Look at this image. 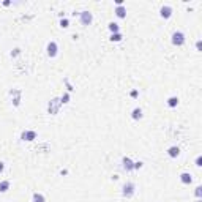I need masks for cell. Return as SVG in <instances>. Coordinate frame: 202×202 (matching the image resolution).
<instances>
[{
	"label": "cell",
	"mask_w": 202,
	"mask_h": 202,
	"mask_svg": "<svg viewBox=\"0 0 202 202\" xmlns=\"http://www.w3.org/2000/svg\"><path fill=\"white\" fill-rule=\"evenodd\" d=\"M79 19H80V24H82V25H90L92 21H93V14L90 11L84 10V11L79 13Z\"/></svg>",
	"instance_id": "obj_1"
},
{
	"label": "cell",
	"mask_w": 202,
	"mask_h": 202,
	"mask_svg": "<svg viewBox=\"0 0 202 202\" xmlns=\"http://www.w3.org/2000/svg\"><path fill=\"white\" fill-rule=\"evenodd\" d=\"M172 44L174 46H183L185 44V33L183 32H174L172 33Z\"/></svg>",
	"instance_id": "obj_2"
},
{
	"label": "cell",
	"mask_w": 202,
	"mask_h": 202,
	"mask_svg": "<svg viewBox=\"0 0 202 202\" xmlns=\"http://www.w3.org/2000/svg\"><path fill=\"white\" fill-rule=\"evenodd\" d=\"M134 191H136L134 183L128 182V183H125V185H123V191H122V194H123L127 199H130V197H133V196H134Z\"/></svg>",
	"instance_id": "obj_3"
},
{
	"label": "cell",
	"mask_w": 202,
	"mask_h": 202,
	"mask_svg": "<svg viewBox=\"0 0 202 202\" xmlns=\"http://www.w3.org/2000/svg\"><path fill=\"white\" fill-rule=\"evenodd\" d=\"M46 51H48V55H49L51 59H54V57L57 55V52H59V46H57V43H55V41H49V43H48Z\"/></svg>",
	"instance_id": "obj_4"
},
{
	"label": "cell",
	"mask_w": 202,
	"mask_h": 202,
	"mask_svg": "<svg viewBox=\"0 0 202 202\" xmlns=\"http://www.w3.org/2000/svg\"><path fill=\"white\" fill-rule=\"evenodd\" d=\"M159 16L163 18V19H169V18L172 16V7H169V5L161 7V10H159Z\"/></svg>",
	"instance_id": "obj_5"
},
{
	"label": "cell",
	"mask_w": 202,
	"mask_h": 202,
	"mask_svg": "<svg viewBox=\"0 0 202 202\" xmlns=\"http://www.w3.org/2000/svg\"><path fill=\"white\" fill-rule=\"evenodd\" d=\"M122 164H123V169L128 171V172L134 169V163L131 161V158H128V156H123L122 158Z\"/></svg>",
	"instance_id": "obj_6"
},
{
	"label": "cell",
	"mask_w": 202,
	"mask_h": 202,
	"mask_svg": "<svg viewBox=\"0 0 202 202\" xmlns=\"http://www.w3.org/2000/svg\"><path fill=\"white\" fill-rule=\"evenodd\" d=\"M21 137H22L24 141L32 142V141H35V139H36V133H35V131H24V133L21 134Z\"/></svg>",
	"instance_id": "obj_7"
},
{
	"label": "cell",
	"mask_w": 202,
	"mask_h": 202,
	"mask_svg": "<svg viewBox=\"0 0 202 202\" xmlns=\"http://www.w3.org/2000/svg\"><path fill=\"white\" fill-rule=\"evenodd\" d=\"M114 13H115V16L117 18H120V19H123V18H127V8L122 5V7H117L115 10H114Z\"/></svg>",
	"instance_id": "obj_8"
},
{
	"label": "cell",
	"mask_w": 202,
	"mask_h": 202,
	"mask_svg": "<svg viewBox=\"0 0 202 202\" xmlns=\"http://www.w3.org/2000/svg\"><path fill=\"white\" fill-rule=\"evenodd\" d=\"M168 155H169L171 158H177V156L180 155V148H179L177 145H172V147L168 148Z\"/></svg>",
	"instance_id": "obj_9"
},
{
	"label": "cell",
	"mask_w": 202,
	"mask_h": 202,
	"mask_svg": "<svg viewBox=\"0 0 202 202\" xmlns=\"http://www.w3.org/2000/svg\"><path fill=\"white\" fill-rule=\"evenodd\" d=\"M180 182H182L183 185H189V183L193 182V177H191V174H188V172H183V174H180Z\"/></svg>",
	"instance_id": "obj_10"
},
{
	"label": "cell",
	"mask_w": 202,
	"mask_h": 202,
	"mask_svg": "<svg viewBox=\"0 0 202 202\" xmlns=\"http://www.w3.org/2000/svg\"><path fill=\"white\" fill-rule=\"evenodd\" d=\"M131 117H133L134 120H141V118H142V109H141V107H134L133 112H131Z\"/></svg>",
	"instance_id": "obj_11"
},
{
	"label": "cell",
	"mask_w": 202,
	"mask_h": 202,
	"mask_svg": "<svg viewBox=\"0 0 202 202\" xmlns=\"http://www.w3.org/2000/svg\"><path fill=\"white\" fill-rule=\"evenodd\" d=\"M32 202H46V199H44V196H43L41 193H33Z\"/></svg>",
	"instance_id": "obj_12"
},
{
	"label": "cell",
	"mask_w": 202,
	"mask_h": 202,
	"mask_svg": "<svg viewBox=\"0 0 202 202\" xmlns=\"http://www.w3.org/2000/svg\"><path fill=\"white\" fill-rule=\"evenodd\" d=\"M107 27H109L111 33H120V25H118L117 22H111Z\"/></svg>",
	"instance_id": "obj_13"
},
{
	"label": "cell",
	"mask_w": 202,
	"mask_h": 202,
	"mask_svg": "<svg viewBox=\"0 0 202 202\" xmlns=\"http://www.w3.org/2000/svg\"><path fill=\"white\" fill-rule=\"evenodd\" d=\"M177 104H179V98L177 96H169L168 98V106L169 107H177Z\"/></svg>",
	"instance_id": "obj_14"
},
{
	"label": "cell",
	"mask_w": 202,
	"mask_h": 202,
	"mask_svg": "<svg viewBox=\"0 0 202 202\" xmlns=\"http://www.w3.org/2000/svg\"><path fill=\"white\" fill-rule=\"evenodd\" d=\"M8 189H10V182L8 180L0 182V193H7Z\"/></svg>",
	"instance_id": "obj_15"
},
{
	"label": "cell",
	"mask_w": 202,
	"mask_h": 202,
	"mask_svg": "<svg viewBox=\"0 0 202 202\" xmlns=\"http://www.w3.org/2000/svg\"><path fill=\"white\" fill-rule=\"evenodd\" d=\"M122 39H123V35H122V33H112V35H111V41L118 43V41H122Z\"/></svg>",
	"instance_id": "obj_16"
},
{
	"label": "cell",
	"mask_w": 202,
	"mask_h": 202,
	"mask_svg": "<svg viewBox=\"0 0 202 202\" xmlns=\"http://www.w3.org/2000/svg\"><path fill=\"white\" fill-rule=\"evenodd\" d=\"M60 27H62V28H68V27H70V21H68L66 18H62V19H60Z\"/></svg>",
	"instance_id": "obj_17"
},
{
	"label": "cell",
	"mask_w": 202,
	"mask_h": 202,
	"mask_svg": "<svg viewBox=\"0 0 202 202\" xmlns=\"http://www.w3.org/2000/svg\"><path fill=\"white\" fill-rule=\"evenodd\" d=\"M194 194H196V197H197V199H200V196H202V186H197V188H196V191H194Z\"/></svg>",
	"instance_id": "obj_18"
},
{
	"label": "cell",
	"mask_w": 202,
	"mask_h": 202,
	"mask_svg": "<svg viewBox=\"0 0 202 202\" xmlns=\"http://www.w3.org/2000/svg\"><path fill=\"white\" fill-rule=\"evenodd\" d=\"M68 101H70V95H68V93H65V95L62 96V101H60V103H62V104H66Z\"/></svg>",
	"instance_id": "obj_19"
},
{
	"label": "cell",
	"mask_w": 202,
	"mask_h": 202,
	"mask_svg": "<svg viewBox=\"0 0 202 202\" xmlns=\"http://www.w3.org/2000/svg\"><path fill=\"white\" fill-rule=\"evenodd\" d=\"M142 164H144L142 161H136V163H134V169H136V171H139V169L142 168Z\"/></svg>",
	"instance_id": "obj_20"
},
{
	"label": "cell",
	"mask_w": 202,
	"mask_h": 202,
	"mask_svg": "<svg viewBox=\"0 0 202 202\" xmlns=\"http://www.w3.org/2000/svg\"><path fill=\"white\" fill-rule=\"evenodd\" d=\"M196 166H199V168L202 166V156H197L196 158Z\"/></svg>",
	"instance_id": "obj_21"
},
{
	"label": "cell",
	"mask_w": 202,
	"mask_h": 202,
	"mask_svg": "<svg viewBox=\"0 0 202 202\" xmlns=\"http://www.w3.org/2000/svg\"><path fill=\"white\" fill-rule=\"evenodd\" d=\"M137 95H139L137 90H131V92H130V96H131V98H137Z\"/></svg>",
	"instance_id": "obj_22"
},
{
	"label": "cell",
	"mask_w": 202,
	"mask_h": 202,
	"mask_svg": "<svg viewBox=\"0 0 202 202\" xmlns=\"http://www.w3.org/2000/svg\"><path fill=\"white\" fill-rule=\"evenodd\" d=\"M3 169H5V163H3V161H0V172H3Z\"/></svg>",
	"instance_id": "obj_23"
},
{
	"label": "cell",
	"mask_w": 202,
	"mask_h": 202,
	"mask_svg": "<svg viewBox=\"0 0 202 202\" xmlns=\"http://www.w3.org/2000/svg\"><path fill=\"white\" fill-rule=\"evenodd\" d=\"M18 54H19V49H14V52H11V55H13V57H16Z\"/></svg>",
	"instance_id": "obj_24"
},
{
	"label": "cell",
	"mask_w": 202,
	"mask_h": 202,
	"mask_svg": "<svg viewBox=\"0 0 202 202\" xmlns=\"http://www.w3.org/2000/svg\"><path fill=\"white\" fill-rule=\"evenodd\" d=\"M196 48H197V51H200V41H197V43H196Z\"/></svg>",
	"instance_id": "obj_25"
},
{
	"label": "cell",
	"mask_w": 202,
	"mask_h": 202,
	"mask_svg": "<svg viewBox=\"0 0 202 202\" xmlns=\"http://www.w3.org/2000/svg\"><path fill=\"white\" fill-rule=\"evenodd\" d=\"M196 202H202V200H200V199H197V200H196Z\"/></svg>",
	"instance_id": "obj_26"
}]
</instances>
